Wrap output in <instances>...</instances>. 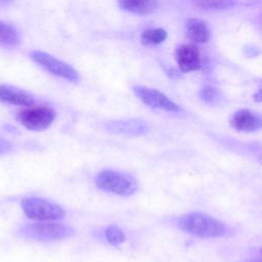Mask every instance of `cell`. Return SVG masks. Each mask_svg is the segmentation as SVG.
I'll return each instance as SVG.
<instances>
[{"label":"cell","instance_id":"cell-1","mask_svg":"<svg viewBox=\"0 0 262 262\" xmlns=\"http://www.w3.org/2000/svg\"><path fill=\"white\" fill-rule=\"evenodd\" d=\"M178 227L200 238H213L224 236L227 232L226 225L218 219L207 214L192 212L180 216L177 220Z\"/></svg>","mask_w":262,"mask_h":262},{"label":"cell","instance_id":"cell-2","mask_svg":"<svg viewBox=\"0 0 262 262\" xmlns=\"http://www.w3.org/2000/svg\"><path fill=\"white\" fill-rule=\"evenodd\" d=\"M95 186L105 192L121 196H130L138 189L136 179L125 172L115 170H102L94 177Z\"/></svg>","mask_w":262,"mask_h":262},{"label":"cell","instance_id":"cell-3","mask_svg":"<svg viewBox=\"0 0 262 262\" xmlns=\"http://www.w3.org/2000/svg\"><path fill=\"white\" fill-rule=\"evenodd\" d=\"M18 234L31 241L54 242L73 236L75 229L70 225L46 221L24 224L18 228Z\"/></svg>","mask_w":262,"mask_h":262},{"label":"cell","instance_id":"cell-4","mask_svg":"<svg viewBox=\"0 0 262 262\" xmlns=\"http://www.w3.org/2000/svg\"><path fill=\"white\" fill-rule=\"evenodd\" d=\"M24 214L38 222L56 221L64 217V210L57 204L38 196L25 198L20 202Z\"/></svg>","mask_w":262,"mask_h":262},{"label":"cell","instance_id":"cell-5","mask_svg":"<svg viewBox=\"0 0 262 262\" xmlns=\"http://www.w3.org/2000/svg\"><path fill=\"white\" fill-rule=\"evenodd\" d=\"M56 113L53 108L45 105L28 106L16 114V121L30 131L46 130L55 120Z\"/></svg>","mask_w":262,"mask_h":262},{"label":"cell","instance_id":"cell-6","mask_svg":"<svg viewBox=\"0 0 262 262\" xmlns=\"http://www.w3.org/2000/svg\"><path fill=\"white\" fill-rule=\"evenodd\" d=\"M30 57L33 61L40 64L54 76H58L71 82H77L79 80V74L74 68L46 52L33 50L30 52Z\"/></svg>","mask_w":262,"mask_h":262},{"label":"cell","instance_id":"cell-7","mask_svg":"<svg viewBox=\"0 0 262 262\" xmlns=\"http://www.w3.org/2000/svg\"><path fill=\"white\" fill-rule=\"evenodd\" d=\"M134 94L148 107L166 111L169 113H179L180 106L171 100L163 92L143 86H133Z\"/></svg>","mask_w":262,"mask_h":262},{"label":"cell","instance_id":"cell-8","mask_svg":"<svg viewBox=\"0 0 262 262\" xmlns=\"http://www.w3.org/2000/svg\"><path fill=\"white\" fill-rule=\"evenodd\" d=\"M104 129L116 135L123 136H140L148 132V125L139 119L116 120L104 124Z\"/></svg>","mask_w":262,"mask_h":262},{"label":"cell","instance_id":"cell-9","mask_svg":"<svg viewBox=\"0 0 262 262\" xmlns=\"http://www.w3.org/2000/svg\"><path fill=\"white\" fill-rule=\"evenodd\" d=\"M178 68L183 73L193 72L201 67V53L198 47L189 44L180 45L175 51Z\"/></svg>","mask_w":262,"mask_h":262},{"label":"cell","instance_id":"cell-10","mask_svg":"<svg viewBox=\"0 0 262 262\" xmlns=\"http://www.w3.org/2000/svg\"><path fill=\"white\" fill-rule=\"evenodd\" d=\"M231 127L239 132H256L261 129V118L258 114L247 110L236 111L230 119Z\"/></svg>","mask_w":262,"mask_h":262},{"label":"cell","instance_id":"cell-11","mask_svg":"<svg viewBox=\"0 0 262 262\" xmlns=\"http://www.w3.org/2000/svg\"><path fill=\"white\" fill-rule=\"evenodd\" d=\"M0 101L11 105L32 106L35 103V98L31 93L24 89L8 84H1Z\"/></svg>","mask_w":262,"mask_h":262},{"label":"cell","instance_id":"cell-12","mask_svg":"<svg viewBox=\"0 0 262 262\" xmlns=\"http://www.w3.org/2000/svg\"><path fill=\"white\" fill-rule=\"evenodd\" d=\"M185 34L189 40L195 43H206L210 39L208 26L198 18H189L186 21Z\"/></svg>","mask_w":262,"mask_h":262},{"label":"cell","instance_id":"cell-13","mask_svg":"<svg viewBox=\"0 0 262 262\" xmlns=\"http://www.w3.org/2000/svg\"><path fill=\"white\" fill-rule=\"evenodd\" d=\"M119 5L131 13L144 15L157 9L158 0H119Z\"/></svg>","mask_w":262,"mask_h":262},{"label":"cell","instance_id":"cell-14","mask_svg":"<svg viewBox=\"0 0 262 262\" xmlns=\"http://www.w3.org/2000/svg\"><path fill=\"white\" fill-rule=\"evenodd\" d=\"M20 44V34L11 24L0 20V46L13 48Z\"/></svg>","mask_w":262,"mask_h":262},{"label":"cell","instance_id":"cell-15","mask_svg":"<svg viewBox=\"0 0 262 262\" xmlns=\"http://www.w3.org/2000/svg\"><path fill=\"white\" fill-rule=\"evenodd\" d=\"M192 4L204 10L227 9L234 5L235 0H191Z\"/></svg>","mask_w":262,"mask_h":262},{"label":"cell","instance_id":"cell-16","mask_svg":"<svg viewBox=\"0 0 262 262\" xmlns=\"http://www.w3.org/2000/svg\"><path fill=\"white\" fill-rule=\"evenodd\" d=\"M167 38V32L164 29H149L141 34V42L144 45H158Z\"/></svg>","mask_w":262,"mask_h":262},{"label":"cell","instance_id":"cell-17","mask_svg":"<svg viewBox=\"0 0 262 262\" xmlns=\"http://www.w3.org/2000/svg\"><path fill=\"white\" fill-rule=\"evenodd\" d=\"M104 236L111 246H119L126 241L125 232L117 225H108L104 230Z\"/></svg>","mask_w":262,"mask_h":262},{"label":"cell","instance_id":"cell-18","mask_svg":"<svg viewBox=\"0 0 262 262\" xmlns=\"http://www.w3.org/2000/svg\"><path fill=\"white\" fill-rule=\"evenodd\" d=\"M200 98L208 104L215 105L221 100V95L215 88L208 86L200 91Z\"/></svg>","mask_w":262,"mask_h":262},{"label":"cell","instance_id":"cell-19","mask_svg":"<svg viewBox=\"0 0 262 262\" xmlns=\"http://www.w3.org/2000/svg\"><path fill=\"white\" fill-rule=\"evenodd\" d=\"M12 149V144L5 138L0 136V156L10 152Z\"/></svg>","mask_w":262,"mask_h":262},{"label":"cell","instance_id":"cell-20","mask_svg":"<svg viewBox=\"0 0 262 262\" xmlns=\"http://www.w3.org/2000/svg\"><path fill=\"white\" fill-rule=\"evenodd\" d=\"M1 1H9V0H1Z\"/></svg>","mask_w":262,"mask_h":262}]
</instances>
